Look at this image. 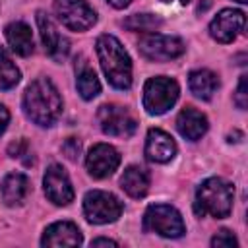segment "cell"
<instances>
[{"instance_id":"5","label":"cell","mask_w":248,"mask_h":248,"mask_svg":"<svg viewBox=\"0 0 248 248\" xmlns=\"http://www.w3.org/2000/svg\"><path fill=\"white\" fill-rule=\"evenodd\" d=\"M178 99V83L170 78L157 76L145 81L143 87V108L149 114L167 112Z\"/></svg>"},{"instance_id":"29","label":"cell","mask_w":248,"mask_h":248,"mask_svg":"<svg viewBox=\"0 0 248 248\" xmlns=\"http://www.w3.org/2000/svg\"><path fill=\"white\" fill-rule=\"evenodd\" d=\"M91 246H116V242L110 238H95L91 240Z\"/></svg>"},{"instance_id":"19","label":"cell","mask_w":248,"mask_h":248,"mask_svg":"<svg viewBox=\"0 0 248 248\" xmlns=\"http://www.w3.org/2000/svg\"><path fill=\"white\" fill-rule=\"evenodd\" d=\"M120 188L130 196V198H143L147 194V188H149V174L145 169L141 167H128L122 176H120Z\"/></svg>"},{"instance_id":"31","label":"cell","mask_w":248,"mask_h":248,"mask_svg":"<svg viewBox=\"0 0 248 248\" xmlns=\"http://www.w3.org/2000/svg\"><path fill=\"white\" fill-rule=\"evenodd\" d=\"M163 4H172V2H178V4H182V6H186L190 0H161Z\"/></svg>"},{"instance_id":"24","label":"cell","mask_w":248,"mask_h":248,"mask_svg":"<svg viewBox=\"0 0 248 248\" xmlns=\"http://www.w3.org/2000/svg\"><path fill=\"white\" fill-rule=\"evenodd\" d=\"M236 244H238V242H236L234 234H232L231 231H227V229L219 231V232L211 238V246H213V248H231V246H236Z\"/></svg>"},{"instance_id":"18","label":"cell","mask_w":248,"mask_h":248,"mask_svg":"<svg viewBox=\"0 0 248 248\" xmlns=\"http://www.w3.org/2000/svg\"><path fill=\"white\" fill-rule=\"evenodd\" d=\"M0 194L6 205H19L29 194V180L21 172H10L0 186Z\"/></svg>"},{"instance_id":"3","label":"cell","mask_w":248,"mask_h":248,"mask_svg":"<svg viewBox=\"0 0 248 248\" xmlns=\"http://www.w3.org/2000/svg\"><path fill=\"white\" fill-rule=\"evenodd\" d=\"M232 186L219 178H207L202 182V186L196 192V213L198 215H211L215 219H223L232 209Z\"/></svg>"},{"instance_id":"22","label":"cell","mask_w":248,"mask_h":248,"mask_svg":"<svg viewBox=\"0 0 248 248\" xmlns=\"http://www.w3.org/2000/svg\"><path fill=\"white\" fill-rule=\"evenodd\" d=\"M163 23V19L159 16H153V14H134L130 17L124 19V27L130 29V31H141V33H149V31H155L159 29Z\"/></svg>"},{"instance_id":"21","label":"cell","mask_w":248,"mask_h":248,"mask_svg":"<svg viewBox=\"0 0 248 248\" xmlns=\"http://www.w3.org/2000/svg\"><path fill=\"white\" fill-rule=\"evenodd\" d=\"M76 85H78L79 95H81L85 101H91L93 97H97V95L101 93L99 78L95 76V72H93L83 60L79 62V68L76 66Z\"/></svg>"},{"instance_id":"7","label":"cell","mask_w":248,"mask_h":248,"mask_svg":"<svg viewBox=\"0 0 248 248\" xmlns=\"http://www.w3.org/2000/svg\"><path fill=\"white\" fill-rule=\"evenodd\" d=\"M54 14L72 31H87L97 21L95 10L85 0H54Z\"/></svg>"},{"instance_id":"16","label":"cell","mask_w":248,"mask_h":248,"mask_svg":"<svg viewBox=\"0 0 248 248\" xmlns=\"http://www.w3.org/2000/svg\"><path fill=\"white\" fill-rule=\"evenodd\" d=\"M176 128H178L182 138H186L190 141H196L207 132V118L200 110H196L192 107H186V108L180 110V114L176 118Z\"/></svg>"},{"instance_id":"20","label":"cell","mask_w":248,"mask_h":248,"mask_svg":"<svg viewBox=\"0 0 248 248\" xmlns=\"http://www.w3.org/2000/svg\"><path fill=\"white\" fill-rule=\"evenodd\" d=\"M188 85L196 97L207 101L213 97V93L219 85V79L211 70H194L188 76Z\"/></svg>"},{"instance_id":"26","label":"cell","mask_w":248,"mask_h":248,"mask_svg":"<svg viewBox=\"0 0 248 248\" xmlns=\"http://www.w3.org/2000/svg\"><path fill=\"white\" fill-rule=\"evenodd\" d=\"M234 103L238 108H246L248 105V93H246V76H240V81H238V87H236V93H234Z\"/></svg>"},{"instance_id":"8","label":"cell","mask_w":248,"mask_h":248,"mask_svg":"<svg viewBox=\"0 0 248 248\" xmlns=\"http://www.w3.org/2000/svg\"><path fill=\"white\" fill-rule=\"evenodd\" d=\"M138 48H140V54L151 62H167L184 52V43L178 37L147 33L140 39Z\"/></svg>"},{"instance_id":"17","label":"cell","mask_w":248,"mask_h":248,"mask_svg":"<svg viewBox=\"0 0 248 248\" xmlns=\"http://www.w3.org/2000/svg\"><path fill=\"white\" fill-rule=\"evenodd\" d=\"M4 33H6L8 45L12 46L14 52H17L19 56H29L33 52V33L27 23L14 21V23L6 25Z\"/></svg>"},{"instance_id":"13","label":"cell","mask_w":248,"mask_h":248,"mask_svg":"<svg viewBox=\"0 0 248 248\" xmlns=\"http://www.w3.org/2000/svg\"><path fill=\"white\" fill-rule=\"evenodd\" d=\"M37 25H39V33H41V39H43V45H45L46 54L52 60L62 62L68 56V50H70L68 39L58 33L54 21L45 12H37Z\"/></svg>"},{"instance_id":"6","label":"cell","mask_w":248,"mask_h":248,"mask_svg":"<svg viewBox=\"0 0 248 248\" xmlns=\"http://www.w3.org/2000/svg\"><path fill=\"white\" fill-rule=\"evenodd\" d=\"M83 213L89 223L105 225L112 223L122 215V202L103 190H91L83 198Z\"/></svg>"},{"instance_id":"30","label":"cell","mask_w":248,"mask_h":248,"mask_svg":"<svg viewBox=\"0 0 248 248\" xmlns=\"http://www.w3.org/2000/svg\"><path fill=\"white\" fill-rule=\"evenodd\" d=\"M107 2H108L112 8H116V10H122V8H126V6H128L132 0H107Z\"/></svg>"},{"instance_id":"25","label":"cell","mask_w":248,"mask_h":248,"mask_svg":"<svg viewBox=\"0 0 248 248\" xmlns=\"http://www.w3.org/2000/svg\"><path fill=\"white\" fill-rule=\"evenodd\" d=\"M62 151H64V155H66L68 159L76 161L78 155L81 153V141H79L78 138H68V140L62 143Z\"/></svg>"},{"instance_id":"4","label":"cell","mask_w":248,"mask_h":248,"mask_svg":"<svg viewBox=\"0 0 248 248\" xmlns=\"http://www.w3.org/2000/svg\"><path fill=\"white\" fill-rule=\"evenodd\" d=\"M143 229L147 232H157L167 238H178L186 232L182 215L172 205L167 203H153L145 209Z\"/></svg>"},{"instance_id":"15","label":"cell","mask_w":248,"mask_h":248,"mask_svg":"<svg viewBox=\"0 0 248 248\" xmlns=\"http://www.w3.org/2000/svg\"><path fill=\"white\" fill-rule=\"evenodd\" d=\"M43 246H79L81 244V232L74 223L58 221L46 227L43 238Z\"/></svg>"},{"instance_id":"27","label":"cell","mask_w":248,"mask_h":248,"mask_svg":"<svg viewBox=\"0 0 248 248\" xmlns=\"http://www.w3.org/2000/svg\"><path fill=\"white\" fill-rule=\"evenodd\" d=\"M27 149H29V145H27V141L21 138V140H16L14 143H10V147H8V155L19 159V157L27 155Z\"/></svg>"},{"instance_id":"10","label":"cell","mask_w":248,"mask_h":248,"mask_svg":"<svg viewBox=\"0 0 248 248\" xmlns=\"http://www.w3.org/2000/svg\"><path fill=\"white\" fill-rule=\"evenodd\" d=\"M244 21H246V16L244 12L240 10H232V8H227V10H221L209 23V35L217 41V43H232L236 39V35L242 31L244 27Z\"/></svg>"},{"instance_id":"2","label":"cell","mask_w":248,"mask_h":248,"mask_svg":"<svg viewBox=\"0 0 248 248\" xmlns=\"http://www.w3.org/2000/svg\"><path fill=\"white\" fill-rule=\"evenodd\" d=\"M97 54L108 83L116 89H128L132 85V62L120 41L112 35H101L97 39Z\"/></svg>"},{"instance_id":"14","label":"cell","mask_w":248,"mask_h":248,"mask_svg":"<svg viewBox=\"0 0 248 248\" xmlns=\"http://www.w3.org/2000/svg\"><path fill=\"white\" fill-rule=\"evenodd\" d=\"M176 153V143L174 140L159 130V128H151L147 132V140H145V155L149 161L153 163H167L174 157Z\"/></svg>"},{"instance_id":"12","label":"cell","mask_w":248,"mask_h":248,"mask_svg":"<svg viewBox=\"0 0 248 248\" xmlns=\"http://www.w3.org/2000/svg\"><path fill=\"white\" fill-rule=\"evenodd\" d=\"M45 194L46 198L56 205H68L74 200V188L66 174V170L60 165H50L43 178Z\"/></svg>"},{"instance_id":"23","label":"cell","mask_w":248,"mask_h":248,"mask_svg":"<svg viewBox=\"0 0 248 248\" xmlns=\"http://www.w3.org/2000/svg\"><path fill=\"white\" fill-rule=\"evenodd\" d=\"M19 81V70L0 48V89H12Z\"/></svg>"},{"instance_id":"32","label":"cell","mask_w":248,"mask_h":248,"mask_svg":"<svg viewBox=\"0 0 248 248\" xmlns=\"http://www.w3.org/2000/svg\"><path fill=\"white\" fill-rule=\"evenodd\" d=\"M236 2H240V4H246V2H248V0H236Z\"/></svg>"},{"instance_id":"28","label":"cell","mask_w":248,"mask_h":248,"mask_svg":"<svg viewBox=\"0 0 248 248\" xmlns=\"http://www.w3.org/2000/svg\"><path fill=\"white\" fill-rule=\"evenodd\" d=\"M8 120H10V112L6 110L4 105H0V134H4V130L8 126Z\"/></svg>"},{"instance_id":"1","label":"cell","mask_w":248,"mask_h":248,"mask_svg":"<svg viewBox=\"0 0 248 248\" xmlns=\"http://www.w3.org/2000/svg\"><path fill=\"white\" fill-rule=\"evenodd\" d=\"M23 112L39 126H52L62 114V99L48 78L29 83L23 93Z\"/></svg>"},{"instance_id":"11","label":"cell","mask_w":248,"mask_h":248,"mask_svg":"<svg viewBox=\"0 0 248 248\" xmlns=\"http://www.w3.org/2000/svg\"><path fill=\"white\" fill-rule=\"evenodd\" d=\"M120 165L118 151L108 143H97L89 149L85 157V167L93 178H107L110 176Z\"/></svg>"},{"instance_id":"9","label":"cell","mask_w":248,"mask_h":248,"mask_svg":"<svg viewBox=\"0 0 248 248\" xmlns=\"http://www.w3.org/2000/svg\"><path fill=\"white\" fill-rule=\"evenodd\" d=\"M101 130L107 136H116V138H130L136 132V120L134 116L118 105H103L97 112Z\"/></svg>"}]
</instances>
